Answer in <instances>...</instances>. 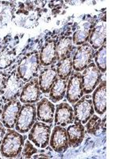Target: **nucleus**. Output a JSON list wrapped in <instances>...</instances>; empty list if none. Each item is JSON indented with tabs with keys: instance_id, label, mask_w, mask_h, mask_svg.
I'll return each mask as SVG.
<instances>
[{
	"instance_id": "f257e3e1",
	"label": "nucleus",
	"mask_w": 119,
	"mask_h": 159,
	"mask_svg": "<svg viewBox=\"0 0 119 159\" xmlns=\"http://www.w3.org/2000/svg\"><path fill=\"white\" fill-rule=\"evenodd\" d=\"M25 139V136L17 130L8 129L0 146L1 155L7 158L18 157L22 154Z\"/></svg>"
},
{
	"instance_id": "f03ea898",
	"label": "nucleus",
	"mask_w": 119,
	"mask_h": 159,
	"mask_svg": "<svg viewBox=\"0 0 119 159\" xmlns=\"http://www.w3.org/2000/svg\"><path fill=\"white\" fill-rule=\"evenodd\" d=\"M39 53L37 51H33L25 54L18 62L17 72L24 82H29L37 77L41 69Z\"/></svg>"
},
{
	"instance_id": "7ed1b4c3",
	"label": "nucleus",
	"mask_w": 119,
	"mask_h": 159,
	"mask_svg": "<svg viewBox=\"0 0 119 159\" xmlns=\"http://www.w3.org/2000/svg\"><path fill=\"white\" fill-rule=\"evenodd\" d=\"M37 120L36 104L24 103L22 105L15 124V130L21 134H25L30 130Z\"/></svg>"
},
{
	"instance_id": "20e7f679",
	"label": "nucleus",
	"mask_w": 119,
	"mask_h": 159,
	"mask_svg": "<svg viewBox=\"0 0 119 159\" xmlns=\"http://www.w3.org/2000/svg\"><path fill=\"white\" fill-rule=\"evenodd\" d=\"M52 124H46L43 122L37 121L30 129L28 139L35 147L45 149L49 144Z\"/></svg>"
},
{
	"instance_id": "39448f33",
	"label": "nucleus",
	"mask_w": 119,
	"mask_h": 159,
	"mask_svg": "<svg viewBox=\"0 0 119 159\" xmlns=\"http://www.w3.org/2000/svg\"><path fill=\"white\" fill-rule=\"evenodd\" d=\"M24 85L25 82L21 79L17 69H14L10 72L6 80L5 91L1 96L4 103L19 98Z\"/></svg>"
},
{
	"instance_id": "423d86ee",
	"label": "nucleus",
	"mask_w": 119,
	"mask_h": 159,
	"mask_svg": "<svg viewBox=\"0 0 119 159\" xmlns=\"http://www.w3.org/2000/svg\"><path fill=\"white\" fill-rule=\"evenodd\" d=\"M95 50L88 42L79 45L72 57V65L75 72H83L93 62Z\"/></svg>"
},
{
	"instance_id": "0eeeda50",
	"label": "nucleus",
	"mask_w": 119,
	"mask_h": 159,
	"mask_svg": "<svg viewBox=\"0 0 119 159\" xmlns=\"http://www.w3.org/2000/svg\"><path fill=\"white\" fill-rule=\"evenodd\" d=\"M82 75V88L84 94L89 95L94 92L99 83L102 81V73L94 62H91L84 70Z\"/></svg>"
},
{
	"instance_id": "6e6552de",
	"label": "nucleus",
	"mask_w": 119,
	"mask_h": 159,
	"mask_svg": "<svg viewBox=\"0 0 119 159\" xmlns=\"http://www.w3.org/2000/svg\"><path fill=\"white\" fill-rule=\"evenodd\" d=\"M73 105L74 121L86 124L88 119L95 114L94 106L90 94L83 96Z\"/></svg>"
},
{
	"instance_id": "1a4fd4ad",
	"label": "nucleus",
	"mask_w": 119,
	"mask_h": 159,
	"mask_svg": "<svg viewBox=\"0 0 119 159\" xmlns=\"http://www.w3.org/2000/svg\"><path fill=\"white\" fill-rule=\"evenodd\" d=\"M21 107L22 103L18 99H13L4 104L3 111L1 116V122L6 128H15Z\"/></svg>"
},
{
	"instance_id": "9d476101",
	"label": "nucleus",
	"mask_w": 119,
	"mask_h": 159,
	"mask_svg": "<svg viewBox=\"0 0 119 159\" xmlns=\"http://www.w3.org/2000/svg\"><path fill=\"white\" fill-rule=\"evenodd\" d=\"M82 75L79 72H72L68 78L66 91V99L71 104H75L84 95L82 88Z\"/></svg>"
},
{
	"instance_id": "9b49d317",
	"label": "nucleus",
	"mask_w": 119,
	"mask_h": 159,
	"mask_svg": "<svg viewBox=\"0 0 119 159\" xmlns=\"http://www.w3.org/2000/svg\"><path fill=\"white\" fill-rule=\"evenodd\" d=\"M49 145L51 148L57 153H64L68 149V139L67 130L64 127L56 125L51 133Z\"/></svg>"
},
{
	"instance_id": "f8f14e48",
	"label": "nucleus",
	"mask_w": 119,
	"mask_h": 159,
	"mask_svg": "<svg viewBox=\"0 0 119 159\" xmlns=\"http://www.w3.org/2000/svg\"><path fill=\"white\" fill-rule=\"evenodd\" d=\"M56 42V40L49 39L42 46L39 53L40 63L42 66L49 67L58 62Z\"/></svg>"
},
{
	"instance_id": "ddd939ff",
	"label": "nucleus",
	"mask_w": 119,
	"mask_h": 159,
	"mask_svg": "<svg viewBox=\"0 0 119 159\" xmlns=\"http://www.w3.org/2000/svg\"><path fill=\"white\" fill-rule=\"evenodd\" d=\"M42 95L40 90L38 78L35 77L29 80L24 85L19 100L22 103H37Z\"/></svg>"
},
{
	"instance_id": "4468645a",
	"label": "nucleus",
	"mask_w": 119,
	"mask_h": 159,
	"mask_svg": "<svg viewBox=\"0 0 119 159\" xmlns=\"http://www.w3.org/2000/svg\"><path fill=\"white\" fill-rule=\"evenodd\" d=\"M88 43L93 48L94 50H98L99 48L107 43V24L106 18L95 22L94 27L92 29Z\"/></svg>"
},
{
	"instance_id": "2eb2a0df",
	"label": "nucleus",
	"mask_w": 119,
	"mask_h": 159,
	"mask_svg": "<svg viewBox=\"0 0 119 159\" xmlns=\"http://www.w3.org/2000/svg\"><path fill=\"white\" fill-rule=\"evenodd\" d=\"M95 111L103 116L107 111V81L102 80L93 92L91 96Z\"/></svg>"
},
{
	"instance_id": "dca6fc26",
	"label": "nucleus",
	"mask_w": 119,
	"mask_h": 159,
	"mask_svg": "<svg viewBox=\"0 0 119 159\" xmlns=\"http://www.w3.org/2000/svg\"><path fill=\"white\" fill-rule=\"evenodd\" d=\"M37 119L40 122L52 124L54 121L55 105L50 99L43 98L37 102L36 106Z\"/></svg>"
},
{
	"instance_id": "f3484780",
	"label": "nucleus",
	"mask_w": 119,
	"mask_h": 159,
	"mask_svg": "<svg viewBox=\"0 0 119 159\" xmlns=\"http://www.w3.org/2000/svg\"><path fill=\"white\" fill-rule=\"evenodd\" d=\"M53 122L56 125L64 127L74 123V111L72 106L64 102L56 105Z\"/></svg>"
},
{
	"instance_id": "a211bd4d",
	"label": "nucleus",
	"mask_w": 119,
	"mask_h": 159,
	"mask_svg": "<svg viewBox=\"0 0 119 159\" xmlns=\"http://www.w3.org/2000/svg\"><path fill=\"white\" fill-rule=\"evenodd\" d=\"M57 79V71H56V65H51L43 69L40 72L38 76V84L42 93L45 94L49 93L51 88Z\"/></svg>"
},
{
	"instance_id": "6ab92c4d",
	"label": "nucleus",
	"mask_w": 119,
	"mask_h": 159,
	"mask_svg": "<svg viewBox=\"0 0 119 159\" xmlns=\"http://www.w3.org/2000/svg\"><path fill=\"white\" fill-rule=\"evenodd\" d=\"M75 123L70 125L66 129L67 130L68 145L70 147L76 148L83 143L85 137V127L80 122L74 121Z\"/></svg>"
},
{
	"instance_id": "aec40b11",
	"label": "nucleus",
	"mask_w": 119,
	"mask_h": 159,
	"mask_svg": "<svg viewBox=\"0 0 119 159\" xmlns=\"http://www.w3.org/2000/svg\"><path fill=\"white\" fill-rule=\"evenodd\" d=\"M95 24V22L92 21V20L85 21L79 24L76 28V30L72 35L73 44L79 46L84 43H87L88 42L89 37H90Z\"/></svg>"
},
{
	"instance_id": "412c9836",
	"label": "nucleus",
	"mask_w": 119,
	"mask_h": 159,
	"mask_svg": "<svg viewBox=\"0 0 119 159\" xmlns=\"http://www.w3.org/2000/svg\"><path fill=\"white\" fill-rule=\"evenodd\" d=\"M72 42V37L65 35L60 38L56 42V52H57L58 61L67 57L71 56L74 49Z\"/></svg>"
},
{
	"instance_id": "4be33fe9",
	"label": "nucleus",
	"mask_w": 119,
	"mask_h": 159,
	"mask_svg": "<svg viewBox=\"0 0 119 159\" xmlns=\"http://www.w3.org/2000/svg\"><path fill=\"white\" fill-rule=\"evenodd\" d=\"M68 80H63L58 78L51 88L49 92V99L52 103H58L61 101L66 96L67 84Z\"/></svg>"
},
{
	"instance_id": "5701e85b",
	"label": "nucleus",
	"mask_w": 119,
	"mask_h": 159,
	"mask_svg": "<svg viewBox=\"0 0 119 159\" xmlns=\"http://www.w3.org/2000/svg\"><path fill=\"white\" fill-rule=\"evenodd\" d=\"M56 71L57 76L60 79L68 80L73 71V65H72V57H67L57 62Z\"/></svg>"
},
{
	"instance_id": "b1692460",
	"label": "nucleus",
	"mask_w": 119,
	"mask_h": 159,
	"mask_svg": "<svg viewBox=\"0 0 119 159\" xmlns=\"http://www.w3.org/2000/svg\"><path fill=\"white\" fill-rule=\"evenodd\" d=\"M16 49L3 48L0 51V70L7 69L16 60Z\"/></svg>"
},
{
	"instance_id": "393cba45",
	"label": "nucleus",
	"mask_w": 119,
	"mask_h": 159,
	"mask_svg": "<svg viewBox=\"0 0 119 159\" xmlns=\"http://www.w3.org/2000/svg\"><path fill=\"white\" fill-rule=\"evenodd\" d=\"M95 62L98 69L102 73H105L107 71V43L99 48L94 56Z\"/></svg>"
},
{
	"instance_id": "a878e982",
	"label": "nucleus",
	"mask_w": 119,
	"mask_h": 159,
	"mask_svg": "<svg viewBox=\"0 0 119 159\" xmlns=\"http://www.w3.org/2000/svg\"><path fill=\"white\" fill-rule=\"evenodd\" d=\"M102 128V119L96 115H93L86 123V130L88 134L96 135Z\"/></svg>"
},
{
	"instance_id": "bb28decb",
	"label": "nucleus",
	"mask_w": 119,
	"mask_h": 159,
	"mask_svg": "<svg viewBox=\"0 0 119 159\" xmlns=\"http://www.w3.org/2000/svg\"><path fill=\"white\" fill-rule=\"evenodd\" d=\"M37 152L38 150L32 144V142H30L29 140H26L25 143H24V147L21 154L25 158H31Z\"/></svg>"
},
{
	"instance_id": "cd10ccee",
	"label": "nucleus",
	"mask_w": 119,
	"mask_h": 159,
	"mask_svg": "<svg viewBox=\"0 0 119 159\" xmlns=\"http://www.w3.org/2000/svg\"><path fill=\"white\" fill-rule=\"evenodd\" d=\"M6 80L7 76L5 74H0V96H2L5 91Z\"/></svg>"
},
{
	"instance_id": "c85d7f7f",
	"label": "nucleus",
	"mask_w": 119,
	"mask_h": 159,
	"mask_svg": "<svg viewBox=\"0 0 119 159\" xmlns=\"http://www.w3.org/2000/svg\"><path fill=\"white\" fill-rule=\"evenodd\" d=\"M6 134V127H4L3 124L2 123V122H0V146H1V143L2 142V139H3L4 136Z\"/></svg>"
},
{
	"instance_id": "c756f323",
	"label": "nucleus",
	"mask_w": 119,
	"mask_h": 159,
	"mask_svg": "<svg viewBox=\"0 0 119 159\" xmlns=\"http://www.w3.org/2000/svg\"><path fill=\"white\" fill-rule=\"evenodd\" d=\"M4 107V102L2 99V96H0V119H1V116H2V111H3Z\"/></svg>"
},
{
	"instance_id": "7c9ffc66",
	"label": "nucleus",
	"mask_w": 119,
	"mask_h": 159,
	"mask_svg": "<svg viewBox=\"0 0 119 159\" xmlns=\"http://www.w3.org/2000/svg\"><path fill=\"white\" fill-rule=\"evenodd\" d=\"M33 158H41V157H45V158H50V157H52V156H48V155H45V154H38V155H36V156H33Z\"/></svg>"
}]
</instances>
